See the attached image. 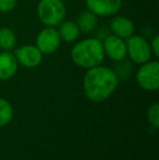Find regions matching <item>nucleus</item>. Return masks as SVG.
<instances>
[{"label": "nucleus", "mask_w": 159, "mask_h": 160, "mask_svg": "<svg viewBox=\"0 0 159 160\" xmlns=\"http://www.w3.org/2000/svg\"><path fill=\"white\" fill-rule=\"evenodd\" d=\"M13 117V109L11 105L3 98H0V127L7 125Z\"/></svg>", "instance_id": "obj_15"}, {"label": "nucleus", "mask_w": 159, "mask_h": 160, "mask_svg": "<svg viewBox=\"0 0 159 160\" xmlns=\"http://www.w3.org/2000/svg\"><path fill=\"white\" fill-rule=\"evenodd\" d=\"M136 81L145 91H157L159 87L158 61H147L143 63L136 73Z\"/></svg>", "instance_id": "obj_5"}, {"label": "nucleus", "mask_w": 159, "mask_h": 160, "mask_svg": "<svg viewBox=\"0 0 159 160\" xmlns=\"http://www.w3.org/2000/svg\"><path fill=\"white\" fill-rule=\"evenodd\" d=\"M19 62L15 58L14 53L10 51L0 52V80H9L17 71Z\"/></svg>", "instance_id": "obj_11"}, {"label": "nucleus", "mask_w": 159, "mask_h": 160, "mask_svg": "<svg viewBox=\"0 0 159 160\" xmlns=\"http://www.w3.org/2000/svg\"><path fill=\"white\" fill-rule=\"evenodd\" d=\"M125 44H127V53L133 60V62L143 64L151 60V45L143 36L133 34L131 37L127 38Z\"/></svg>", "instance_id": "obj_4"}, {"label": "nucleus", "mask_w": 159, "mask_h": 160, "mask_svg": "<svg viewBox=\"0 0 159 160\" xmlns=\"http://www.w3.org/2000/svg\"><path fill=\"white\" fill-rule=\"evenodd\" d=\"M119 83L118 74L107 67L91 68L87 70L83 78V88L87 98L95 102L107 99L116 91Z\"/></svg>", "instance_id": "obj_1"}, {"label": "nucleus", "mask_w": 159, "mask_h": 160, "mask_svg": "<svg viewBox=\"0 0 159 160\" xmlns=\"http://www.w3.org/2000/svg\"><path fill=\"white\" fill-rule=\"evenodd\" d=\"M97 15L94 14L89 10H86L82 12L77 18V26H79L81 32L88 33L92 32L97 25Z\"/></svg>", "instance_id": "obj_13"}, {"label": "nucleus", "mask_w": 159, "mask_h": 160, "mask_svg": "<svg viewBox=\"0 0 159 160\" xmlns=\"http://www.w3.org/2000/svg\"><path fill=\"white\" fill-rule=\"evenodd\" d=\"M87 10L97 17H110L120 10L121 0H85Z\"/></svg>", "instance_id": "obj_9"}, {"label": "nucleus", "mask_w": 159, "mask_h": 160, "mask_svg": "<svg viewBox=\"0 0 159 160\" xmlns=\"http://www.w3.org/2000/svg\"><path fill=\"white\" fill-rule=\"evenodd\" d=\"M105 56H108L116 62L122 61L127 57V44L125 40L116 36L115 34L107 36L102 42Z\"/></svg>", "instance_id": "obj_7"}, {"label": "nucleus", "mask_w": 159, "mask_h": 160, "mask_svg": "<svg viewBox=\"0 0 159 160\" xmlns=\"http://www.w3.org/2000/svg\"><path fill=\"white\" fill-rule=\"evenodd\" d=\"M110 30L112 34H115L118 37L122 39H127L135 32V26L130 19L122 17V15H118L111 20Z\"/></svg>", "instance_id": "obj_10"}, {"label": "nucleus", "mask_w": 159, "mask_h": 160, "mask_svg": "<svg viewBox=\"0 0 159 160\" xmlns=\"http://www.w3.org/2000/svg\"><path fill=\"white\" fill-rule=\"evenodd\" d=\"M60 44H61V38L58 33V30L47 26L37 35L35 46L39 49L42 55H51L57 51Z\"/></svg>", "instance_id": "obj_6"}, {"label": "nucleus", "mask_w": 159, "mask_h": 160, "mask_svg": "<svg viewBox=\"0 0 159 160\" xmlns=\"http://www.w3.org/2000/svg\"><path fill=\"white\" fill-rule=\"evenodd\" d=\"M58 26H59L58 33H59L61 40H64L67 42H72L79 38L81 31L77 22L62 21Z\"/></svg>", "instance_id": "obj_12"}, {"label": "nucleus", "mask_w": 159, "mask_h": 160, "mask_svg": "<svg viewBox=\"0 0 159 160\" xmlns=\"http://www.w3.org/2000/svg\"><path fill=\"white\" fill-rule=\"evenodd\" d=\"M66 14V6L61 0H40L37 4V15L46 26H58Z\"/></svg>", "instance_id": "obj_3"}, {"label": "nucleus", "mask_w": 159, "mask_h": 160, "mask_svg": "<svg viewBox=\"0 0 159 160\" xmlns=\"http://www.w3.org/2000/svg\"><path fill=\"white\" fill-rule=\"evenodd\" d=\"M17 62L25 68H36L42 61V53L35 45H24L15 50Z\"/></svg>", "instance_id": "obj_8"}, {"label": "nucleus", "mask_w": 159, "mask_h": 160, "mask_svg": "<svg viewBox=\"0 0 159 160\" xmlns=\"http://www.w3.org/2000/svg\"><path fill=\"white\" fill-rule=\"evenodd\" d=\"M147 118H148V122L154 128H158L159 127V105L157 102L151 106L147 112Z\"/></svg>", "instance_id": "obj_16"}, {"label": "nucleus", "mask_w": 159, "mask_h": 160, "mask_svg": "<svg viewBox=\"0 0 159 160\" xmlns=\"http://www.w3.org/2000/svg\"><path fill=\"white\" fill-rule=\"evenodd\" d=\"M149 45H151L152 53H154V56L158 57V56H159V36L156 35Z\"/></svg>", "instance_id": "obj_18"}, {"label": "nucleus", "mask_w": 159, "mask_h": 160, "mask_svg": "<svg viewBox=\"0 0 159 160\" xmlns=\"http://www.w3.org/2000/svg\"><path fill=\"white\" fill-rule=\"evenodd\" d=\"M72 61L84 69L97 67L105 59L102 42L98 38H86L73 46L71 50Z\"/></svg>", "instance_id": "obj_2"}, {"label": "nucleus", "mask_w": 159, "mask_h": 160, "mask_svg": "<svg viewBox=\"0 0 159 160\" xmlns=\"http://www.w3.org/2000/svg\"><path fill=\"white\" fill-rule=\"evenodd\" d=\"M17 36L9 28H0V49L3 51H10L15 47Z\"/></svg>", "instance_id": "obj_14"}, {"label": "nucleus", "mask_w": 159, "mask_h": 160, "mask_svg": "<svg viewBox=\"0 0 159 160\" xmlns=\"http://www.w3.org/2000/svg\"><path fill=\"white\" fill-rule=\"evenodd\" d=\"M17 0H0V12L7 13L12 11L17 6Z\"/></svg>", "instance_id": "obj_17"}]
</instances>
